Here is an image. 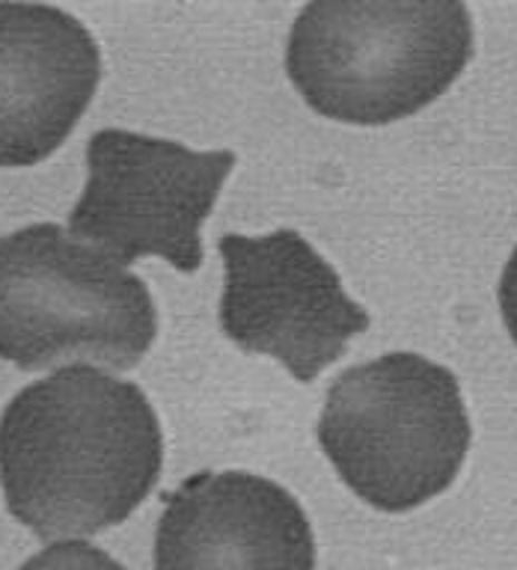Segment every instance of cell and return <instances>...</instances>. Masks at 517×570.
<instances>
[{"label": "cell", "mask_w": 517, "mask_h": 570, "mask_svg": "<svg viewBox=\"0 0 517 570\" xmlns=\"http://www.w3.org/2000/svg\"><path fill=\"white\" fill-rule=\"evenodd\" d=\"M164 434L140 386L69 365L36 381L0 416V488L9 514L42 541L125 523L158 484Z\"/></svg>", "instance_id": "cell-1"}, {"label": "cell", "mask_w": 517, "mask_h": 570, "mask_svg": "<svg viewBox=\"0 0 517 570\" xmlns=\"http://www.w3.org/2000/svg\"><path fill=\"white\" fill-rule=\"evenodd\" d=\"M470 57L464 3L319 0L294 18L285 71L315 114L390 125L443 96Z\"/></svg>", "instance_id": "cell-2"}, {"label": "cell", "mask_w": 517, "mask_h": 570, "mask_svg": "<svg viewBox=\"0 0 517 570\" xmlns=\"http://www.w3.org/2000/svg\"><path fill=\"white\" fill-rule=\"evenodd\" d=\"M158 336L140 276L57 223L0 238V360L21 372L75 363L128 372Z\"/></svg>", "instance_id": "cell-3"}, {"label": "cell", "mask_w": 517, "mask_h": 570, "mask_svg": "<svg viewBox=\"0 0 517 570\" xmlns=\"http://www.w3.org/2000/svg\"><path fill=\"white\" fill-rule=\"evenodd\" d=\"M470 436L458 377L419 354H383L342 372L319 419V443L339 479L387 514L449 490Z\"/></svg>", "instance_id": "cell-4"}, {"label": "cell", "mask_w": 517, "mask_h": 570, "mask_svg": "<svg viewBox=\"0 0 517 570\" xmlns=\"http://www.w3.org/2000/svg\"><path fill=\"white\" fill-rule=\"evenodd\" d=\"M235 155L194 151L176 140L101 128L87 142V185L69 214V232L131 265L158 256L194 274L203 265V229Z\"/></svg>", "instance_id": "cell-5"}, {"label": "cell", "mask_w": 517, "mask_h": 570, "mask_svg": "<svg viewBox=\"0 0 517 570\" xmlns=\"http://www.w3.org/2000/svg\"><path fill=\"white\" fill-rule=\"evenodd\" d=\"M221 327L241 351L274 356L294 381H315L369 327L330 262L294 229L221 238Z\"/></svg>", "instance_id": "cell-6"}, {"label": "cell", "mask_w": 517, "mask_h": 570, "mask_svg": "<svg viewBox=\"0 0 517 570\" xmlns=\"http://www.w3.org/2000/svg\"><path fill=\"white\" fill-rule=\"evenodd\" d=\"M155 570H315L310 517L271 479L196 472L167 497Z\"/></svg>", "instance_id": "cell-7"}, {"label": "cell", "mask_w": 517, "mask_h": 570, "mask_svg": "<svg viewBox=\"0 0 517 570\" xmlns=\"http://www.w3.org/2000/svg\"><path fill=\"white\" fill-rule=\"evenodd\" d=\"M101 78L96 39L66 9L0 3V167L60 149Z\"/></svg>", "instance_id": "cell-8"}, {"label": "cell", "mask_w": 517, "mask_h": 570, "mask_svg": "<svg viewBox=\"0 0 517 570\" xmlns=\"http://www.w3.org/2000/svg\"><path fill=\"white\" fill-rule=\"evenodd\" d=\"M18 570H125L105 550L87 541H60L45 547L21 564Z\"/></svg>", "instance_id": "cell-9"}, {"label": "cell", "mask_w": 517, "mask_h": 570, "mask_svg": "<svg viewBox=\"0 0 517 570\" xmlns=\"http://www.w3.org/2000/svg\"><path fill=\"white\" fill-rule=\"evenodd\" d=\"M499 312H503V321H506L508 336L517 345V247L506 262L503 279H499Z\"/></svg>", "instance_id": "cell-10"}]
</instances>
